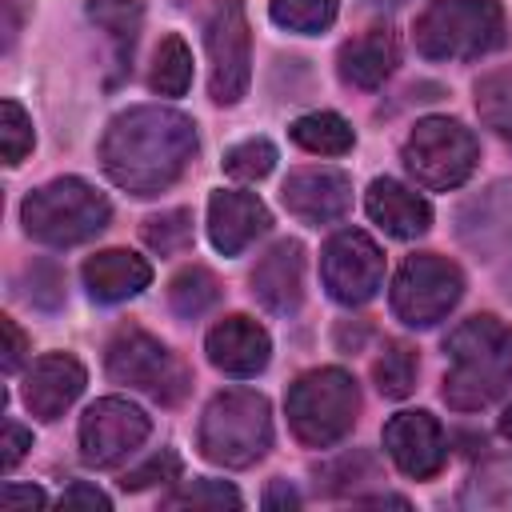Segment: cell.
<instances>
[{
  "label": "cell",
  "mask_w": 512,
  "mask_h": 512,
  "mask_svg": "<svg viewBox=\"0 0 512 512\" xmlns=\"http://www.w3.org/2000/svg\"><path fill=\"white\" fill-rule=\"evenodd\" d=\"M196 156V124L160 104H140L104 128L100 140V168L108 180L132 196H160L168 192Z\"/></svg>",
  "instance_id": "1"
},
{
  "label": "cell",
  "mask_w": 512,
  "mask_h": 512,
  "mask_svg": "<svg viewBox=\"0 0 512 512\" xmlns=\"http://www.w3.org/2000/svg\"><path fill=\"white\" fill-rule=\"evenodd\" d=\"M444 356L448 372L440 396L456 412H480L512 384V328L492 312L460 320L444 340Z\"/></svg>",
  "instance_id": "2"
},
{
  "label": "cell",
  "mask_w": 512,
  "mask_h": 512,
  "mask_svg": "<svg viewBox=\"0 0 512 512\" xmlns=\"http://www.w3.org/2000/svg\"><path fill=\"white\" fill-rule=\"evenodd\" d=\"M508 40L500 0H432L412 28V44L428 60H480Z\"/></svg>",
  "instance_id": "3"
},
{
  "label": "cell",
  "mask_w": 512,
  "mask_h": 512,
  "mask_svg": "<svg viewBox=\"0 0 512 512\" xmlns=\"http://www.w3.org/2000/svg\"><path fill=\"white\" fill-rule=\"evenodd\" d=\"M108 216H112L108 196L80 176L48 180L36 192H28L20 204L24 232L48 248H72L92 240L96 232L108 228Z\"/></svg>",
  "instance_id": "4"
},
{
  "label": "cell",
  "mask_w": 512,
  "mask_h": 512,
  "mask_svg": "<svg viewBox=\"0 0 512 512\" xmlns=\"http://www.w3.org/2000/svg\"><path fill=\"white\" fill-rule=\"evenodd\" d=\"M200 452L220 468H248L272 448V412L268 400L252 388L216 392L200 416Z\"/></svg>",
  "instance_id": "5"
},
{
  "label": "cell",
  "mask_w": 512,
  "mask_h": 512,
  "mask_svg": "<svg viewBox=\"0 0 512 512\" xmlns=\"http://www.w3.org/2000/svg\"><path fill=\"white\" fill-rule=\"evenodd\" d=\"M288 428L304 448H332L360 416V384L344 368H312L288 388Z\"/></svg>",
  "instance_id": "6"
},
{
  "label": "cell",
  "mask_w": 512,
  "mask_h": 512,
  "mask_svg": "<svg viewBox=\"0 0 512 512\" xmlns=\"http://www.w3.org/2000/svg\"><path fill=\"white\" fill-rule=\"evenodd\" d=\"M480 160V140L452 116H424L404 140V168L432 192L460 188Z\"/></svg>",
  "instance_id": "7"
},
{
  "label": "cell",
  "mask_w": 512,
  "mask_h": 512,
  "mask_svg": "<svg viewBox=\"0 0 512 512\" xmlns=\"http://www.w3.org/2000/svg\"><path fill=\"white\" fill-rule=\"evenodd\" d=\"M104 368L116 384L140 388L160 404H176L188 392V368L144 328H120L104 348Z\"/></svg>",
  "instance_id": "8"
},
{
  "label": "cell",
  "mask_w": 512,
  "mask_h": 512,
  "mask_svg": "<svg viewBox=\"0 0 512 512\" xmlns=\"http://www.w3.org/2000/svg\"><path fill=\"white\" fill-rule=\"evenodd\" d=\"M464 296V272L436 252H416L400 264L392 280V312L408 328L440 324Z\"/></svg>",
  "instance_id": "9"
},
{
  "label": "cell",
  "mask_w": 512,
  "mask_h": 512,
  "mask_svg": "<svg viewBox=\"0 0 512 512\" xmlns=\"http://www.w3.org/2000/svg\"><path fill=\"white\" fill-rule=\"evenodd\" d=\"M208 92L216 104H240L252 84V28L240 0H220L204 28Z\"/></svg>",
  "instance_id": "10"
},
{
  "label": "cell",
  "mask_w": 512,
  "mask_h": 512,
  "mask_svg": "<svg viewBox=\"0 0 512 512\" xmlns=\"http://www.w3.org/2000/svg\"><path fill=\"white\" fill-rule=\"evenodd\" d=\"M320 280L336 304H348V308L368 304L384 284L380 244L360 228L336 232L320 252Z\"/></svg>",
  "instance_id": "11"
},
{
  "label": "cell",
  "mask_w": 512,
  "mask_h": 512,
  "mask_svg": "<svg viewBox=\"0 0 512 512\" xmlns=\"http://www.w3.org/2000/svg\"><path fill=\"white\" fill-rule=\"evenodd\" d=\"M148 412L124 396H104L80 416V456L92 468H116L148 440Z\"/></svg>",
  "instance_id": "12"
},
{
  "label": "cell",
  "mask_w": 512,
  "mask_h": 512,
  "mask_svg": "<svg viewBox=\"0 0 512 512\" xmlns=\"http://www.w3.org/2000/svg\"><path fill=\"white\" fill-rule=\"evenodd\" d=\"M456 236L480 260H512V180L488 184L456 212Z\"/></svg>",
  "instance_id": "13"
},
{
  "label": "cell",
  "mask_w": 512,
  "mask_h": 512,
  "mask_svg": "<svg viewBox=\"0 0 512 512\" xmlns=\"http://www.w3.org/2000/svg\"><path fill=\"white\" fill-rule=\"evenodd\" d=\"M384 448L392 456V464L412 476V480H428L444 468V456H448V440H444V428L432 412L416 408V412H396L388 424H384Z\"/></svg>",
  "instance_id": "14"
},
{
  "label": "cell",
  "mask_w": 512,
  "mask_h": 512,
  "mask_svg": "<svg viewBox=\"0 0 512 512\" xmlns=\"http://www.w3.org/2000/svg\"><path fill=\"white\" fill-rule=\"evenodd\" d=\"M284 208L300 220V224H332L352 208V180L340 168L316 164V168H296L288 172L284 188H280Z\"/></svg>",
  "instance_id": "15"
},
{
  "label": "cell",
  "mask_w": 512,
  "mask_h": 512,
  "mask_svg": "<svg viewBox=\"0 0 512 512\" xmlns=\"http://www.w3.org/2000/svg\"><path fill=\"white\" fill-rule=\"evenodd\" d=\"M204 352L212 360V368H220L224 376H256L268 368L272 360V340L264 332V324H256L252 316H224L220 324L208 328L204 336Z\"/></svg>",
  "instance_id": "16"
},
{
  "label": "cell",
  "mask_w": 512,
  "mask_h": 512,
  "mask_svg": "<svg viewBox=\"0 0 512 512\" xmlns=\"http://www.w3.org/2000/svg\"><path fill=\"white\" fill-rule=\"evenodd\" d=\"M84 384H88V372H84V364L76 356L48 352L24 376V408L36 420H60L76 404V396L84 392Z\"/></svg>",
  "instance_id": "17"
},
{
  "label": "cell",
  "mask_w": 512,
  "mask_h": 512,
  "mask_svg": "<svg viewBox=\"0 0 512 512\" xmlns=\"http://www.w3.org/2000/svg\"><path fill=\"white\" fill-rule=\"evenodd\" d=\"M268 224H272V216H268L264 200L252 192L220 188L208 200V240L224 256H240L252 240H260L268 232Z\"/></svg>",
  "instance_id": "18"
},
{
  "label": "cell",
  "mask_w": 512,
  "mask_h": 512,
  "mask_svg": "<svg viewBox=\"0 0 512 512\" xmlns=\"http://www.w3.org/2000/svg\"><path fill=\"white\" fill-rule=\"evenodd\" d=\"M252 296L276 312V316H292L304 300V244L300 240H276L252 268L248 276Z\"/></svg>",
  "instance_id": "19"
},
{
  "label": "cell",
  "mask_w": 512,
  "mask_h": 512,
  "mask_svg": "<svg viewBox=\"0 0 512 512\" xmlns=\"http://www.w3.org/2000/svg\"><path fill=\"white\" fill-rule=\"evenodd\" d=\"M364 208L396 240H416V236H424L432 228V204L420 192H412L408 184L392 180V176H380V180L368 184Z\"/></svg>",
  "instance_id": "20"
},
{
  "label": "cell",
  "mask_w": 512,
  "mask_h": 512,
  "mask_svg": "<svg viewBox=\"0 0 512 512\" xmlns=\"http://www.w3.org/2000/svg\"><path fill=\"white\" fill-rule=\"evenodd\" d=\"M80 276H84V288H88L92 300L120 304V300H132V296H140L148 288L152 264L144 256L128 252V248H104V252L84 260Z\"/></svg>",
  "instance_id": "21"
},
{
  "label": "cell",
  "mask_w": 512,
  "mask_h": 512,
  "mask_svg": "<svg viewBox=\"0 0 512 512\" xmlns=\"http://www.w3.org/2000/svg\"><path fill=\"white\" fill-rule=\"evenodd\" d=\"M400 64V44L392 28H368L364 36H352L336 52V72L352 88H380Z\"/></svg>",
  "instance_id": "22"
},
{
  "label": "cell",
  "mask_w": 512,
  "mask_h": 512,
  "mask_svg": "<svg viewBox=\"0 0 512 512\" xmlns=\"http://www.w3.org/2000/svg\"><path fill=\"white\" fill-rule=\"evenodd\" d=\"M460 508L512 512V452L508 456H492L480 468H472V476L460 488Z\"/></svg>",
  "instance_id": "23"
},
{
  "label": "cell",
  "mask_w": 512,
  "mask_h": 512,
  "mask_svg": "<svg viewBox=\"0 0 512 512\" xmlns=\"http://www.w3.org/2000/svg\"><path fill=\"white\" fill-rule=\"evenodd\" d=\"M88 20L112 40L116 52V68H128L136 36H140V0H88Z\"/></svg>",
  "instance_id": "24"
},
{
  "label": "cell",
  "mask_w": 512,
  "mask_h": 512,
  "mask_svg": "<svg viewBox=\"0 0 512 512\" xmlns=\"http://www.w3.org/2000/svg\"><path fill=\"white\" fill-rule=\"evenodd\" d=\"M288 136H292L304 152H316V156H344V152H352V144H356L352 124H348L344 116H336V112H308V116L292 120Z\"/></svg>",
  "instance_id": "25"
},
{
  "label": "cell",
  "mask_w": 512,
  "mask_h": 512,
  "mask_svg": "<svg viewBox=\"0 0 512 512\" xmlns=\"http://www.w3.org/2000/svg\"><path fill=\"white\" fill-rule=\"evenodd\" d=\"M216 300H220V280H216L204 264L180 268V272L172 276V284H168V304H172V312L184 316V320L204 316Z\"/></svg>",
  "instance_id": "26"
},
{
  "label": "cell",
  "mask_w": 512,
  "mask_h": 512,
  "mask_svg": "<svg viewBox=\"0 0 512 512\" xmlns=\"http://www.w3.org/2000/svg\"><path fill=\"white\" fill-rule=\"evenodd\" d=\"M476 112L480 120L512 148V68H496L476 84Z\"/></svg>",
  "instance_id": "27"
},
{
  "label": "cell",
  "mask_w": 512,
  "mask_h": 512,
  "mask_svg": "<svg viewBox=\"0 0 512 512\" xmlns=\"http://www.w3.org/2000/svg\"><path fill=\"white\" fill-rule=\"evenodd\" d=\"M152 92L160 96H184L192 84V52L180 36H164L156 56H152V72H148Z\"/></svg>",
  "instance_id": "28"
},
{
  "label": "cell",
  "mask_w": 512,
  "mask_h": 512,
  "mask_svg": "<svg viewBox=\"0 0 512 512\" xmlns=\"http://www.w3.org/2000/svg\"><path fill=\"white\" fill-rule=\"evenodd\" d=\"M416 352L408 348V344H400V340H392V344H384V352L376 356V364H372V380H376V388H380V396H388V400H404L408 392H412V384H416Z\"/></svg>",
  "instance_id": "29"
},
{
  "label": "cell",
  "mask_w": 512,
  "mask_h": 512,
  "mask_svg": "<svg viewBox=\"0 0 512 512\" xmlns=\"http://www.w3.org/2000/svg\"><path fill=\"white\" fill-rule=\"evenodd\" d=\"M336 12H340V0H272L268 4V16L280 28L300 36H320L324 28H332Z\"/></svg>",
  "instance_id": "30"
},
{
  "label": "cell",
  "mask_w": 512,
  "mask_h": 512,
  "mask_svg": "<svg viewBox=\"0 0 512 512\" xmlns=\"http://www.w3.org/2000/svg\"><path fill=\"white\" fill-rule=\"evenodd\" d=\"M272 168H276V144L264 140V136L240 140L224 152V172L236 176V180H264Z\"/></svg>",
  "instance_id": "31"
},
{
  "label": "cell",
  "mask_w": 512,
  "mask_h": 512,
  "mask_svg": "<svg viewBox=\"0 0 512 512\" xmlns=\"http://www.w3.org/2000/svg\"><path fill=\"white\" fill-rule=\"evenodd\" d=\"M144 240L152 252L160 256H176L192 244V212L184 208H172V212H160L152 220H144Z\"/></svg>",
  "instance_id": "32"
},
{
  "label": "cell",
  "mask_w": 512,
  "mask_h": 512,
  "mask_svg": "<svg viewBox=\"0 0 512 512\" xmlns=\"http://www.w3.org/2000/svg\"><path fill=\"white\" fill-rule=\"evenodd\" d=\"M244 496L224 480H192L164 496V508H240Z\"/></svg>",
  "instance_id": "33"
},
{
  "label": "cell",
  "mask_w": 512,
  "mask_h": 512,
  "mask_svg": "<svg viewBox=\"0 0 512 512\" xmlns=\"http://www.w3.org/2000/svg\"><path fill=\"white\" fill-rule=\"evenodd\" d=\"M32 120L16 100L0 104V148H4V164H20L32 152Z\"/></svg>",
  "instance_id": "34"
},
{
  "label": "cell",
  "mask_w": 512,
  "mask_h": 512,
  "mask_svg": "<svg viewBox=\"0 0 512 512\" xmlns=\"http://www.w3.org/2000/svg\"><path fill=\"white\" fill-rule=\"evenodd\" d=\"M164 480H180V456H176L172 448H164V452H156L152 460H144L140 468H132V472L120 480V488H124V492H140V488H152V484H164Z\"/></svg>",
  "instance_id": "35"
},
{
  "label": "cell",
  "mask_w": 512,
  "mask_h": 512,
  "mask_svg": "<svg viewBox=\"0 0 512 512\" xmlns=\"http://www.w3.org/2000/svg\"><path fill=\"white\" fill-rule=\"evenodd\" d=\"M372 456H364V452H352V456H340V460H332L328 468H324V488L328 492H348V488H356L360 484V464H368Z\"/></svg>",
  "instance_id": "36"
},
{
  "label": "cell",
  "mask_w": 512,
  "mask_h": 512,
  "mask_svg": "<svg viewBox=\"0 0 512 512\" xmlns=\"http://www.w3.org/2000/svg\"><path fill=\"white\" fill-rule=\"evenodd\" d=\"M32 448V432L28 428H20L16 420H4V440H0V468L4 472H12L20 460H24V452Z\"/></svg>",
  "instance_id": "37"
},
{
  "label": "cell",
  "mask_w": 512,
  "mask_h": 512,
  "mask_svg": "<svg viewBox=\"0 0 512 512\" xmlns=\"http://www.w3.org/2000/svg\"><path fill=\"white\" fill-rule=\"evenodd\" d=\"M0 332H4V372H16L28 356V336L16 328L12 316H0Z\"/></svg>",
  "instance_id": "38"
},
{
  "label": "cell",
  "mask_w": 512,
  "mask_h": 512,
  "mask_svg": "<svg viewBox=\"0 0 512 512\" xmlns=\"http://www.w3.org/2000/svg\"><path fill=\"white\" fill-rule=\"evenodd\" d=\"M76 504H84V508H104V512L112 508V500H108L100 488L80 484V480H76V484H68V488L60 492V508H76Z\"/></svg>",
  "instance_id": "39"
},
{
  "label": "cell",
  "mask_w": 512,
  "mask_h": 512,
  "mask_svg": "<svg viewBox=\"0 0 512 512\" xmlns=\"http://www.w3.org/2000/svg\"><path fill=\"white\" fill-rule=\"evenodd\" d=\"M0 504L4 508H32V504H48V496L40 492V488H20V484H4V492H0Z\"/></svg>",
  "instance_id": "40"
},
{
  "label": "cell",
  "mask_w": 512,
  "mask_h": 512,
  "mask_svg": "<svg viewBox=\"0 0 512 512\" xmlns=\"http://www.w3.org/2000/svg\"><path fill=\"white\" fill-rule=\"evenodd\" d=\"M264 508H300V492L288 480H272L264 492Z\"/></svg>",
  "instance_id": "41"
},
{
  "label": "cell",
  "mask_w": 512,
  "mask_h": 512,
  "mask_svg": "<svg viewBox=\"0 0 512 512\" xmlns=\"http://www.w3.org/2000/svg\"><path fill=\"white\" fill-rule=\"evenodd\" d=\"M356 504H396V508H408V500L404 496H392V492H384V496H360Z\"/></svg>",
  "instance_id": "42"
},
{
  "label": "cell",
  "mask_w": 512,
  "mask_h": 512,
  "mask_svg": "<svg viewBox=\"0 0 512 512\" xmlns=\"http://www.w3.org/2000/svg\"><path fill=\"white\" fill-rule=\"evenodd\" d=\"M500 436L504 440H512V404L504 408V416H500Z\"/></svg>",
  "instance_id": "43"
},
{
  "label": "cell",
  "mask_w": 512,
  "mask_h": 512,
  "mask_svg": "<svg viewBox=\"0 0 512 512\" xmlns=\"http://www.w3.org/2000/svg\"><path fill=\"white\" fill-rule=\"evenodd\" d=\"M372 4H404V0H372Z\"/></svg>",
  "instance_id": "44"
}]
</instances>
